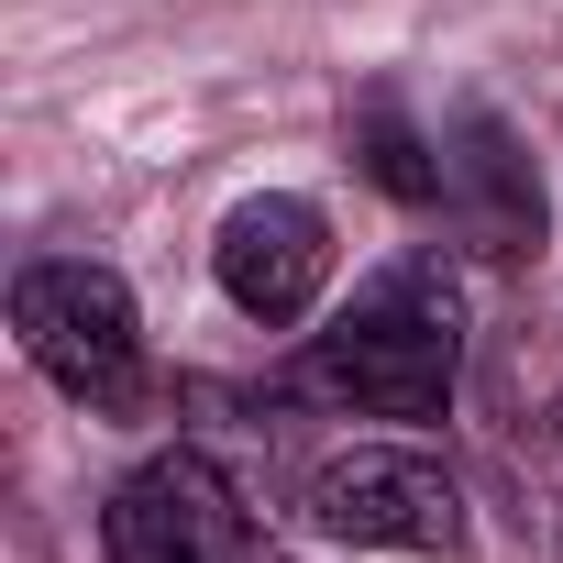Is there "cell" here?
<instances>
[{"label": "cell", "mask_w": 563, "mask_h": 563, "mask_svg": "<svg viewBox=\"0 0 563 563\" xmlns=\"http://www.w3.org/2000/svg\"><path fill=\"white\" fill-rule=\"evenodd\" d=\"M453 365H464V310L442 265H387L376 288H354V310L310 343V398L376 409V420H442L453 409Z\"/></svg>", "instance_id": "6da1fadb"}, {"label": "cell", "mask_w": 563, "mask_h": 563, "mask_svg": "<svg viewBox=\"0 0 563 563\" xmlns=\"http://www.w3.org/2000/svg\"><path fill=\"white\" fill-rule=\"evenodd\" d=\"M12 332L34 376H56L78 409H144V321L133 288L89 254H45L12 276Z\"/></svg>", "instance_id": "7a4b0ae2"}, {"label": "cell", "mask_w": 563, "mask_h": 563, "mask_svg": "<svg viewBox=\"0 0 563 563\" xmlns=\"http://www.w3.org/2000/svg\"><path fill=\"white\" fill-rule=\"evenodd\" d=\"M100 541L111 563H276L254 497L210 464V453H155L111 486L100 508Z\"/></svg>", "instance_id": "3957f363"}, {"label": "cell", "mask_w": 563, "mask_h": 563, "mask_svg": "<svg viewBox=\"0 0 563 563\" xmlns=\"http://www.w3.org/2000/svg\"><path fill=\"white\" fill-rule=\"evenodd\" d=\"M310 530L365 541V552H453L464 541V497L431 453L409 442H354L310 475Z\"/></svg>", "instance_id": "277c9868"}, {"label": "cell", "mask_w": 563, "mask_h": 563, "mask_svg": "<svg viewBox=\"0 0 563 563\" xmlns=\"http://www.w3.org/2000/svg\"><path fill=\"white\" fill-rule=\"evenodd\" d=\"M210 265H221V299H232L243 321L288 332V321H310L321 276H332V221H321L310 199H243V210L221 221Z\"/></svg>", "instance_id": "5b68a950"}, {"label": "cell", "mask_w": 563, "mask_h": 563, "mask_svg": "<svg viewBox=\"0 0 563 563\" xmlns=\"http://www.w3.org/2000/svg\"><path fill=\"white\" fill-rule=\"evenodd\" d=\"M453 177L475 188V232H486V254H530V243H541V188H530V155L508 144V122H497V111H475V122H464Z\"/></svg>", "instance_id": "8992f818"}, {"label": "cell", "mask_w": 563, "mask_h": 563, "mask_svg": "<svg viewBox=\"0 0 563 563\" xmlns=\"http://www.w3.org/2000/svg\"><path fill=\"white\" fill-rule=\"evenodd\" d=\"M365 177H376V188H398V199H442V166L420 155V133H409L387 100L365 111Z\"/></svg>", "instance_id": "52a82bcc"}]
</instances>
